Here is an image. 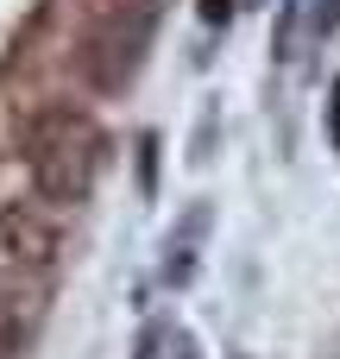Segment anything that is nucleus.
<instances>
[{
  "mask_svg": "<svg viewBox=\"0 0 340 359\" xmlns=\"http://www.w3.org/2000/svg\"><path fill=\"white\" fill-rule=\"evenodd\" d=\"M309 13H315V32H334L340 25V0H315Z\"/></svg>",
  "mask_w": 340,
  "mask_h": 359,
  "instance_id": "7",
  "label": "nucleus"
},
{
  "mask_svg": "<svg viewBox=\"0 0 340 359\" xmlns=\"http://www.w3.org/2000/svg\"><path fill=\"white\" fill-rule=\"evenodd\" d=\"M151 6H164V0H151Z\"/></svg>",
  "mask_w": 340,
  "mask_h": 359,
  "instance_id": "10",
  "label": "nucleus"
},
{
  "mask_svg": "<svg viewBox=\"0 0 340 359\" xmlns=\"http://www.w3.org/2000/svg\"><path fill=\"white\" fill-rule=\"evenodd\" d=\"M57 259V227H44L25 208H0V265L13 271H44Z\"/></svg>",
  "mask_w": 340,
  "mask_h": 359,
  "instance_id": "3",
  "label": "nucleus"
},
{
  "mask_svg": "<svg viewBox=\"0 0 340 359\" xmlns=\"http://www.w3.org/2000/svg\"><path fill=\"white\" fill-rule=\"evenodd\" d=\"M151 32H158V6H151V0L114 6V13L88 32V50H82L88 82H95L101 95H120V88L139 76V63H145V50H151Z\"/></svg>",
  "mask_w": 340,
  "mask_h": 359,
  "instance_id": "2",
  "label": "nucleus"
},
{
  "mask_svg": "<svg viewBox=\"0 0 340 359\" xmlns=\"http://www.w3.org/2000/svg\"><path fill=\"white\" fill-rule=\"evenodd\" d=\"M328 145L340 151V82L328 88Z\"/></svg>",
  "mask_w": 340,
  "mask_h": 359,
  "instance_id": "8",
  "label": "nucleus"
},
{
  "mask_svg": "<svg viewBox=\"0 0 340 359\" xmlns=\"http://www.w3.org/2000/svg\"><path fill=\"white\" fill-rule=\"evenodd\" d=\"M19 158H25V170H32V183H38L44 202L76 208V202H88V189H95V177H101L107 133H101L82 107L50 101V107H38V114L25 120Z\"/></svg>",
  "mask_w": 340,
  "mask_h": 359,
  "instance_id": "1",
  "label": "nucleus"
},
{
  "mask_svg": "<svg viewBox=\"0 0 340 359\" xmlns=\"http://www.w3.org/2000/svg\"><path fill=\"white\" fill-rule=\"evenodd\" d=\"M227 6H233V0H202V19H208V25H227Z\"/></svg>",
  "mask_w": 340,
  "mask_h": 359,
  "instance_id": "9",
  "label": "nucleus"
},
{
  "mask_svg": "<svg viewBox=\"0 0 340 359\" xmlns=\"http://www.w3.org/2000/svg\"><path fill=\"white\" fill-rule=\"evenodd\" d=\"M202 233H208V208H189V221L170 233V252H164V284H170V290L196 278V240H202Z\"/></svg>",
  "mask_w": 340,
  "mask_h": 359,
  "instance_id": "4",
  "label": "nucleus"
},
{
  "mask_svg": "<svg viewBox=\"0 0 340 359\" xmlns=\"http://www.w3.org/2000/svg\"><path fill=\"white\" fill-rule=\"evenodd\" d=\"M297 13H303V0H284V13H278V57H290V38H297Z\"/></svg>",
  "mask_w": 340,
  "mask_h": 359,
  "instance_id": "6",
  "label": "nucleus"
},
{
  "mask_svg": "<svg viewBox=\"0 0 340 359\" xmlns=\"http://www.w3.org/2000/svg\"><path fill=\"white\" fill-rule=\"evenodd\" d=\"M25 347V316L13 309V297H0V359H13Z\"/></svg>",
  "mask_w": 340,
  "mask_h": 359,
  "instance_id": "5",
  "label": "nucleus"
}]
</instances>
